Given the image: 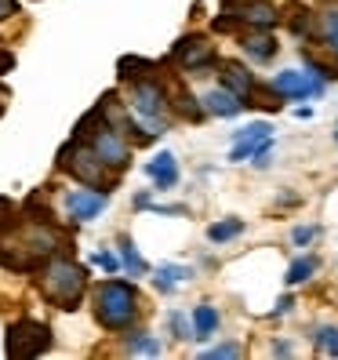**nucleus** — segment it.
<instances>
[{
    "label": "nucleus",
    "mask_w": 338,
    "mask_h": 360,
    "mask_svg": "<svg viewBox=\"0 0 338 360\" xmlns=\"http://www.w3.org/2000/svg\"><path fill=\"white\" fill-rule=\"evenodd\" d=\"M167 328H171L175 338H193V321H186V313H178V309L167 313Z\"/></svg>",
    "instance_id": "nucleus-23"
},
{
    "label": "nucleus",
    "mask_w": 338,
    "mask_h": 360,
    "mask_svg": "<svg viewBox=\"0 0 338 360\" xmlns=\"http://www.w3.org/2000/svg\"><path fill=\"white\" fill-rule=\"evenodd\" d=\"M204 360H222V356H240V346H233V342H226V346H215V349H207V353H200Z\"/></svg>",
    "instance_id": "nucleus-26"
},
{
    "label": "nucleus",
    "mask_w": 338,
    "mask_h": 360,
    "mask_svg": "<svg viewBox=\"0 0 338 360\" xmlns=\"http://www.w3.org/2000/svg\"><path fill=\"white\" fill-rule=\"evenodd\" d=\"M120 266L128 269L131 277H142V273L150 269V266H145V259L138 255V248H135V244H131L128 237H120Z\"/></svg>",
    "instance_id": "nucleus-19"
},
{
    "label": "nucleus",
    "mask_w": 338,
    "mask_h": 360,
    "mask_svg": "<svg viewBox=\"0 0 338 360\" xmlns=\"http://www.w3.org/2000/svg\"><path fill=\"white\" fill-rule=\"evenodd\" d=\"M66 215L73 222H91L98 219L105 204H110V189H98V186H77V189H66Z\"/></svg>",
    "instance_id": "nucleus-7"
},
{
    "label": "nucleus",
    "mask_w": 338,
    "mask_h": 360,
    "mask_svg": "<svg viewBox=\"0 0 338 360\" xmlns=\"http://www.w3.org/2000/svg\"><path fill=\"white\" fill-rule=\"evenodd\" d=\"M222 88L237 91L240 98H251V91H255V77H251L240 62H222Z\"/></svg>",
    "instance_id": "nucleus-13"
},
{
    "label": "nucleus",
    "mask_w": 338,
    "mask_h": 360,
    "mask_svg": "<svg viewBox=\"0 0 338 360\" xmlns=\"http://www.w3.org/2000/svg\"><path fill=\"white\" fill-rule=\"evenodd\" d=\"M84 288H88V273L70 259H51L44 266V273H40V291L58 309H77Z\"/></svg>",
    "instance_id": "nucleus-2"
},
{
    "label": "nucleus",
    "mask_w": 338,
    "mask_h": 360,
    "mask_svg": "<svg viewBox=\"0 0 338 360\" xmlns=\"http://www.w3.org/2000/svg\"><path fill=\"white\" fill-rule=\"evenodd\" d=\"M95 316L105 331H128L138 316V288L128 281H105L95 291Z\"/></svg>",
    "instance_id": "nucleus-1"
},
{
    "label": "nucleus",
    "mask_w": 338,
    "mask_h": 360,
    "mask_svg": "<svg viewBox=\"0 0 338 360\" xmlns=\"http://www.w3.org/2000/svg\"><path fill=\"white\" fill-rule=\"evenodd\" d=\"M244 51L251 55V62H269L273 55H277V40L269 37V30L251 33V37H244Z\"/></svg>",
    "instance_id": "nucleus-14"
},
{
    "label": "nucleus",
    "mask_w": 338,
    "mask_h": 360,
    "mask_svg": "<svg viewBox=\"0 0 338 360\" xmlns=\"http://www.w3.org/2000/svg\"><path fill=\"white\" fill-rule=\"evenodd\" d=\"M18 11V0H0V22H4V18H11Z\"/></svg>",
    "instance_id": "nucleus-27"
},
{
    "label": "nucleus",
    "mask_w": 338,
    "mask_h": 360,
    "mask_svg": "<svg viewBox=\"0 0 338 360\" xmlns=\"http://www.w3.org/2000/svg\"><path fill=\"white\" fill-rule=\"evenodd\" d=\"M273 353H277V356L284 353V356H287V353H291V346H287V342H277V346H273Z\"/></svg>",
    "instance_id": "nucleus-29"
},
{
    "label": "nucleus",
    "mask_w": 338,
    "mask_h": 360,
    "mask_svg": "<svg viewBox=\"0 0 338 360\" xmlns=\"http://www.w3.org/2000/svg\"><path fill=\"white\" fill-rule=\"evenodd\" d=\"M160 349H164L160 338L150 335V331H131L128 342H124V353H128V356H157Z\"/></svg>",
    "instance_id": "nucleus-17"
},
{
    "label": "nucleus",
    "mask_w": 338,
    "mask_h": 360,
    "mask_svg": "<svg viewBox=\"0 0 338 360\" xmlns=\"http://www.w3.org/2000/svg\"><path fill=\"white\" fill-rule=\"evenodd\" d=\"M334 139H338V131H334Z\"/></svg>",
    "instance_id": "nucleus-30"
},
{
    "label": "nucleus",
    "mask_w": 338,
    "mask_h": 360,
    "mask_svg": "<svg viewBox=\"0 0 338 360\" xmlns=\"http://www.w3.org/2000/svg\"><path fill=\"white\" fill-rule=\"evenodd\" d=\"M219 331V309L215 306H207V302H200V306H193V338H211Z\"/></svg>",
    "instance_id": "nucleus-16"
},
{
    "label": "nucleus",
    "mask_w": 338,
    "mask_h": 360,
    "mask_svg": "<svg viewBox=\"0 0 338 360\" xmlns=\"http://www.w3.org/2000/svg\"><path fill=\"white\" fill-rule=\"evenodd\" d=\"M91 262H95L98 269H105V273H117V269H120V259L113 255V251H95Z\"/></svg>",
    "instance_id": "nucleus-24"
},
{
    "label": "nucleus",
    "mask_w": 338,
    "mask_h": 360,
    "mask_svg": "<svg viewBox=\"0 0 338 360\" xmlns=\"http://www.w3.org/2000/svg\"><path fill=\"white\" fill-rule=\"evenodd\" d=\"M8 356H18V360H30V356H40L51 349V328L40 324V321H15L8 328Z\"/></svg>",
    "instance_id": "nucleus-6"
},
{
    "label": "nucleus",
    "mask_w": 338,
    "mask_h": 360,
    "mask_svg": "<svg viewBox=\"0 0 338 360\" xmlns=\"http://www.w3.org/2000/svg\"><path fill=\"white\" fill-rule=\"evenodd\" d=\"M58 167H66V172H70L77 182H84V186L113 189V179H110L113 167H105V164L98 160V153H95L84 139H77V135H73V142H70V146H62V153H58Z\"/></svg>",
    "instance_id": "nucleus-4"
},
{
    "label": "nucleus",
    "mask_w": 338,
    "mask_h": 360,
    "mask_svg": "<svg viewBox=\"0 0 338 360\" xmlns=\"http://www.w3.org/2000/svg\"><path fill=\"white\" fill-rule=\"evenodd\" d=\"M189 277H193V269H189V266L164 262V266H157V277H153V284H157V291L171 295V291H175V284H178V281H189Z\"/></svg>",
    "instance_id": "nucleus-15"
},
{
    "label": "nucleus",
    "mask_w": 338,
    "mask_h": 360,
    "mask_svg": "<svg viewBox=\"0 0 338 360\" xmlns=\"http://www.w3.org/2000/svg\"><path fill=\"white\" fill-rule=\"evenodd\" d=\"M135 207H153V200H150V193H138V197H135Z\"/></svg>",
    "instance_id": "nucleus-28"
},
{
    "label": "nucleus",
    "mask_w": 338,
    "mask_h": 360,
    "mask_svg": "<svg viewBox=\"0 0 338 360\" xmlns=\"http://www.w3.org/2000/svg\"><path fill=\"white\" fill-rule=\"evenodd\" d=\"M240 22H247L251 30H273L280 22V15H277V8L273 4H266V0H255V4H247L240 8Z\"/></svg>",
    "instance_id": "nucleus-12"
},
{
    "label": "nucleus",
    "mask_w": 338,
    "mask_h": 360,
    "mask_svg": "<svg viewBox=\"0 0 338 360\" xmlns=\"http://www.w3.org/2000/svg\"><path fill=\"white\" fill-rule=\"evenodd\" d=\"M316 273V259H309V255H302V259H294L291 262V269H287V284H302V281H309Z\"/></svg>",
    "instance_id": "nucleus-22"
},
{
    "label": "nucleus",
    "mask_w": 338,
    "mask_h": 360,
    "mask_svg": "<svg viewBox=\"0 0 338 360\" xmlns=\"http://www.w3.org/2000/svg\"><path fill=\"white\" fill-rule=\"evenodd\" d=\"M200 102H204V113H211V117H237V113H244V105H247V98H240L237 91H229V88H211Z\"/></svg>",
    "instance_id": "nucleus-10"
},
{
    "label": "nucleus",
    "mask_w": 338,
    "mask_h": 360,
    "mask_svg": "<svg viewBox=\"0 0 338 360\" xmlns=\"http://www.w3.org/2000/svg\"><path fill=\"white\" fill-rule=\"evenodd\" d=\"M77 139H84L98 153V160L105 167H113V172H124V167L131 164V146L124 139L120 128H113L110 120L102 117V105H98V117H95V131H77Z\"/></svg>",
    "instance_id": "nucleus-5"
},
{
    "label": "nucleus",
    "mask_w": 338,
    "mask_h": 360,
    "mask_svg": "<svg viewBox=\"0 0 338 360\" xmlns=\"http://www.w3.org/2000/svg\"><path fill=\"white\" fill-rule=\"evenodd\" d=\"M316 33H320V40L327 44V51L338 55V4L320 11V18H316Z\"/></svg>",
    "instance_id": "nucleus-18"
},
{
    "label": "nucleus",
    "mask_w": 338,
    "mask_h": 360,
    "mask_svg": "<svg viewBox=\"0 0 338 360\" xmlns=\"http://www.w3.org/2000/svg\"><path fill=\"white\" fill-rule=\"evenodd\" d=\"M316 237H320V229H316V226H299V229H294V233H291V240H294V244H299V248H306V244H313Z\"/></svg>",
    "instance_id": "nucleus-25"
},
{
    "label": "nucleus",
    "mask_w": 338,
    "mask_h": 360,
    "mask_svg": "<svg viewBox=\"0 0 338 360\" xmlns=\"http://www.w3.org/2000/svg\"><path fill=\"white\" fill-rule=\"evenodd\" d=\"M145 175L157 182V189H171L178 182V160H175V153H157L150 164H145Z\"/></svg>",
    "instance_id": "nucleus-11"
},
{
    "label": "nucleus",
    "mask_w": 338,
    "mask_h": 360,
    "mask_svg": "<svg viewBox=\"0 0 338 360\" xmlns=\"http://www.w3.org/2000/svg\"><path fill=\"white\" fill-rule=\"evenodd\" d=\"M171 58L186 73H204V70L215 66V48H211L204 37H182L178 44L171 48Z\"/></svg>",
    "instance_id": "nucleus-8"
},
{
    "label": "nucleus",
    "mask_w": 338,
    "mask_h": 360,
    "mask_svg": "<svg viewBox=\"0 0 338 360\" xmlns=\"http://www.w3.org/2000/svg\"><path fill=\"white\" fill-rule=\"evenodd\" d=\"M273 91L280 98H320L324 95V80L316 73H299V70H284L273 77Z\"/></svg>",
    "instance_id": "nucleus-9"
},
{
    "label": "nucleus",
    "mask_w": 338,
    "mask_h": 360,
    "mask_svg": "<svg viewBox=\"0 0 338 360\" xmlns=\"http://www.w3.org/2000/svg\"><path fill=\"white\" fill-rule=\"evenodd\" d=\"M244 233V222L240 219H226V222H215V226H207V240L211 244H226V240H233Z\"/></svg>",
    "instance_id": "nucleus-20"
},
{
    "label": "nucleus",
    "mask_w": 338,
    "mask_h": 360,
    "mask_svg": "<svg viewBox=\"0 0 338 360\" xmlns=\"http://www.w3.org/2000/svg\"><path fill=\"white\" fill-rule=\"evenodd\" d=\"M313 342H316V349H320V353H331V356H338V328H334V324L316 328Z\"/></svg>",
    "instance_id": "nucleus-21"
},
{
    "label": "nucleus",
    "mask_w": 338,
    "mask_h": 360,
    "mask_svg": "<svg viewBox=\"0 0 338 360\" xmlns=\"http://www.w3.org/2000/svg\"><path fill=\"white\" fill-rule=\"evenodd\" d=\"M128 98H131V113L142 120V128L150 131L153 139L164 135V128H167V105H171V102H167L164 84L153 80V77H138L131 84Z\"/></svg>",
    "instance_id": "nucleus-3"
}]
</instances>
